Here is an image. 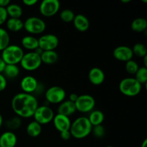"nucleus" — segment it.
Listing matches in <instances>:
<instances>
[{"label":"nucleus","mask_w":147,"mask_h":147,"mask_svg":"<svg viewBox=\"0 0 147 147\" xmlns=\"http://www.w3.org/2000/svg\"><path fill=\"white\" fill-rule=\"evenodd\" d=\"M11 109L17 116L28 119L33 116L34 111L38 107V101L32 94L20 93L12 98Z\"/></svg>","instance_id":"obj_1"},{"label":"nucleus","mask_w":147,"mask_h":147,"mask_svg":"<svg viewBox=\"0 0 147 147\" xmlns=\"http://www.w3.org/2000/svg\"><path fill=\"white\" fill-rule=\"evenodd\" d=\"M92 127L93 126L90 124L88 117L80 116L71 123L69 131L71 136L73 138L76 139H83L91 134Z\"/></svg>","instance_id":"obj_2"},{"label":"nucleus","mask_w":147,"mask_h":147,"mask_svg":"<svg viewBox=\"0 0 147 147\" xmlns=\"http://www.w3.org/2000/svg\"><path fill=\"white\" fill-rule=\"evenodd\" d=\"M24 54V51L20 46L9 45L1 51V58L6 65H17L20 63Z\"/></svg>","instance_id":"obj_3"},{"label":"nucleus","mask_w":147,"mask_h":147,"mask_svg":"<svg viewBox=\"0 0 147 147\" xmlns=\"http://www.w3.org/2000/svg\"><path fill=\"white\" fill-rule=\"evenodd\" d=\"M119 88L123 95L129 97H134L140 93L142 89V85L134 78H126L121 80Z\"/></svg>","instance_id":"obj_4"},{"label":"nucleus","mask_w":147,"mask_h":147,"mask_svg":"<svg viewBox=\"0 0 147 147\" xmlns=\"http://www.w3.org/2000/svg\"><path fill=\"white\" fill-rule=\"evenodd\" d=\"M21 67L27 71H34L40 67L42 64L40 55L34 52H29L24 54L21 62Z\"/></svg>","instance_id":"obj_5"},{"label":"nucleus","mask_w":147,"mask_h":147,"mask_svg":"<svg viewBox=\"0 0 147 147\" xmlns=\"http://www.w3.org/2000/svg\"><path fill=\"white\" fill-rule=\"evenodd\" d=\"M24 29L32 34H40L44 32L46 24L43 20L37 17H28L24 22Z\"/></svg>","instance_id":"obj_6"},{"label":"nucleus","mask_w":147,"mask_h":147,"mask_svg":"<svg viewBox=\"0 0 147 147\" xmlns=\"http://www.w3.org/2000/svg\"><path fill=\"white\" fill-rule=\"evenodd\" d=\"M55 114L53 109L48 106H40L37 108L32 117L39 124L45 125L53 121Z\"/></svg>","instance_id":"obj_7"},{"label":"nucleus","mask_w":147,"mask_h":147,"mask_svg":"<svg viewBox=\"0 0 147 147\" xmlns=\"http://www.w3.org/2000/svg\"><path fill=\"white\" fill-rule=\"evenodd\" d=\"M75 105L76 111H78L80 113H89L93 111L96 106V100L90 95H80L75 102Z\"/></svg>","instance_id":"obj_8"},{"label":"nucleus","mask_w":147,"mask_h":147,"mask_svg":"<svg viewBox=\"0 0 147 147\" xmlns=\"http://www.w3.org/2000/svg\"><path fill=\"white\" fill-rule=\"evenodd\" d=\"M45 99L52 104H58L62 103L66 97V92L63 88L54 86L49 88L45 92Z\"/></svg>","instance_id":"obj_9"},{"label":"nucleus","mask_w":147,"mask_h":147,"mask_svg":"<svg viewBox=\"0 0 147 147\" xmlns=\"http://www.w3.org/2000/svg\"><path fill=\"white\" fill-rule=\"evenodd\" d=\"M60 8L58 0H43L40 4L39 10L43 17H50L57 14Z\"/></svg>","instance_id":"obj_10"},{"label":"nucleus","mask_w":147,"mask_h":147,"mask_svg":"<svg viewBox=\"0 0 147 147\" xmlns=\"http://www.w3.org/2000/svg\"><path fill=\"white\" fill-rule=\"evenodd\" d=\"M39 47L43 51L55 50L59 45V40L53 34H46L40 36L38 38Z\"/></svg>","instance_id":"obj_11"},{"label":"nucleus","mask_w":147,"mask_h":147,"mask_svg":"<svg viewBox=\"0 0 147 147\" xmlns=\"http://www.w3.org/2000/svg\"><path fill=\"white\" fill-rule=\"evenodd\" d=\"M20 88L23 93L32 94L38 89L39 83L37 79L33 76H24L20 82Z\"/></svg>","instance_id":"obj_12"},{"label":"nucleus","mask_w":147,"mask_h":147,"mask_svg":"<svg viewBox=\"0 0 147 147\" xmlns=\"http://www.w3.org/2000/svg\"><path fill=\"white\" fill-rule=\"evenodd\" d=\"M113 55L119 61L127 62L133 58V52L131 47L126 45H121L116 47L113 51Z\"/></svg>","instance_id":"obj_13"},{"label":"nucleus","mask_w":147,"mask_h":147,"mask_svg":"<svg viewBox=\"0 0 147 147\" xmlns=\"http://www.w3.org/2000/svg\"><path fill=\"white\" fill-rule=\"evenodd\" d=\"M53 122L55 128L60 133L65 131H69L70 126H71V121L70 120V118L63 116V115L59 114V113L55 115Z\"/></svg>","instance_id":"obj_14"},{"label":"nucleus","mask_w":147,"mask_h":147,"mask_svg":"<svg viewBox=\"0 0 147 147\" xmlns=\"http://www.w3.org/2000/svg\"><path fill=\"white\" fill-rule=\"evenodd\" d=\"M88 80L94 86H99L104 82L105 74L103 70L97 67H92L88 73Z\"/></svg>","instance_id":"obj_15"},{"label":"nucleus","mask_w":147,"mask_h":147,"mask_svg":"<svg viewBox=\"0 0 147 147\" xmlns=\"http://www.w3.org/2000/svg\"><path fill=\"white\" fill-rule=\"evenodd\" d=\"M17 138L12 131H5L0 136V147H15Z\"/></svg>","instance_id":"obj_16"},{"label":"nucleus","mask_w":147,"mask_h":147,"mask_svg":"<svg viewBox=\"0 0 147 147\" xmlns=\"http://www.w3.org/2000/svg\"><path fill=\"white\" fill-rule=\"evenodd\" d=\"M76 108L75 103L70 100H63L57 108V113L69 117L76 113Z\"/></svg>","instance_id":"obj_17"},{"label":"nucleus","mask_w":147,"mask_h":147,"mask_svg":"<svg viewBox=\"0 0 147 147\" xmlns=\"http://www.w3.org/2000/svg\"><path fill=\"white\" fill-rule=\"evenodd\" d=\"M73 22L75 28L78 31L81 32L87 31L90 27V22H89L88 19L83 14H79L75 16Z\"/></svg>","instance_id":"obj_18"},{"label":"nucleus","mask_w":147,"mask_h":147,"mask_svg":"<svg viewBox=\"0 0 147 147\" xmlns=\"http://www.w3.org/2000/svg\"><path fill=\"white\" fill-rule=\"evenodd\" d=\"M21 44L24 48L32 50V52L34 51L39 47L38 39L32 35H27L22 37Z\"/></svg>","instance_id":"obj_19"},{"label":"nucleus","mask_w":147,"mask_h":147,"mask_svg":"<svg viewBox=\"0 0 147 147\" xmlns=\"http://www.w3.org/2000/svg\"><path fill=\"white\" fill-rule=\"evenodd\" d=\"M58 54L55 50L51 51H43L40 55L42 63L45 65H53L57 63L58 60Z\"/></svg>","instance_id":"obj_20"},{"label":"nucleus","mask_w":147,"mask_h":147,"mask_svg":"<svg viewBox=\"0 0 147 147\" xmlns=\"http://www.w3.org/2000/svg\"><path fill=\"white\" fill-rule=\"evenodd\" d=\"M6 26L9 31L17 32L24 29V22L20 19L9 18L6 22Z\"/></svg>","instance_id":"obj_21"},{"label":"nucleus","mask_w":147,"mask_h":147,"mask_svg":"<svg viewBox=\"0 0 147 147\" xmlns=\"http://www.w3.org/2000/svg\"><path fill=\"white\" fill-rule=\"evenodd\" d=\"M104 114L101 111L94 110L90 112L88 119L92 126H95L101 125L104 121Z\"/></svg>","instance_id":"obj_22"},{"label":"nucleus","mask_w":147,"mask_h":147,"mask_svg":"<svg viewBox=\"0 0 147 147\" xmlns=\"http://www.w3.org/2000/svg\"><path fill=\"white\" fill-rule=\"evenodd\" d=\"M6 10L10 18L20 19L23 13L22 8L17 4H9L6 7Z\"/></svg>","instance_id":"obj_23"},{"label":"nucleus","mask_w":147,"mask_h":147,"mask_svg":"<svg viewBox=\"0 0 147 147\" xmlns=\"http://www.w3.org/2000/svg\"><path fill=\"white\" fill-rule=\"evenodd\" d=\"M132 30L136 32H143L147 29V20L144 18L139 17L132 21L131 24Z\"/></svg>","instance_id":"obj_24"},{"label":"nucleus","mask_w":147,"mask_h":147,"mask_svg":"<svg viewBox=\"0 0 147 147\" xmlns=\"http://www.w3.org/2000/svg\"><path fill=\"white\" fill-rule=\"evenodd\" d=\"M26 131H27V134L30 137H37L40 136L42 132V126L39 124L37 122L32 121L27 125Z\"/></svg>","instance_id":"obj_25"},{"label":"nucleus","mask_w":147,"mask_h":147,"mask_svg":"<svg viewBox=\"0 0 147 147\" xmlns=\"http://www.w3.org/2000/svg\"><path fill=\"white\" fill-rule=\"evenodd\" d=\"M3 73L6 78H15L20 74V68L17 65H6Z\"/></svg>","instance_id":"obj_26"},{"label":"nucleus","mask_w":147,"mask_h":147,"mask_svg":"<svg viewBox=\"0 0 147 147\" xmlns=\"http://www.w3.org/2000/svg\"><path fill=\"white\" fill-rule=\"evenodd\" d=\"M10 45V37L5 29L0 27V51H2Z\"/></svg>","instance_id":"obj_27"},{"label":"nucleus","mask_w":147,"mask_h":147,"mask_svg":"<svg viewBox=\"0 0 147 147\" xmlns=\"http://www.w3.org/2000/svg\"><path fill=\"white\" fill-rule=\"evenodd\" d=\"M134 55H136L139 57H144L147 55L146 47L143 43H136L131 48Z\"/></svg>","instance_id":"obj_28"},{"label":"nucleus","mask_w":147,"mask_h":147,"mask_svg":"<svg viewBox=\"0 0 147 147\" xmlns=\"http://www.w3.org/2000/svg\"><path fill=\"white\" fill-rule=\"evenodd\" d=\"M135 79L140 83L141 85L146 84L147 83V67H139L137 72L135 74Z\"/></svg>","instance_id":"obj_29"},{"label":"nucleus","mask_w":147,"mask_h":147,"mask_svg":"<svg viewBox=\"0 0 147 147\" xmlns=\"http://www.w3.org/2000/svg\"><path fill=\"white\" fill-rule=\"evenodd\" d=\"M75 16H76V14H74V12L72 10L68 9L62 10L60 14V20L65 23H69L73 22V20H74Z\"/></svg>","instance_id":"obj_30"},{"label":"nucleus","mask_w":147,"mask_h":147,"mask_svg":"<svg viewBox=\"0 0 147 147\" xmlns=\"http://www.w3.org/2000/svg\"><path fill=\"white\" fill-rule=\"evenodd\" d=\"M6 125L10 130H17L22 125L21 119L18 116H14L9 119L6 123Z\"/></svg>","instance_id":"obj_31"},{"label":"nucleus","mask_w":147,"mask_h":147,"mask_svg":"<svg viewBox=\"0 0 147 147\" xmlns=\"http://www.w3.org/2000/svg\"><path fill=\"white\" fill-rule=\"evenodd\" d=\"M125 68L126 72L130 75H135L137 72L138 69L139 68V66L138 63L134 60H130L129 61L126 62L125 64Z\"/></svg>","instance_id":"obj_32"},{"label":"nucleus","mask_w":147,"mask_h":147,"mask_svg":"<svg viewBox=\"0 0 147 147\" xmlns=\"http://www.w3.org/2000/svg\"><path fill=\"white\" fill-rule=\"evenodd\" d=\"M91 133L93 136L97 139H102L106 134V130L105 128L101 125H98L92 127Z\"/></svg>","instance_id":"obj_33"},{"label":"nucleus","mask_w":147,"mask_h":147,"mask_svg":"<svg viewBox=\"0 0 147 147\" xmlns=\"http://www.w3.org/2000/svg\"><path fill=\"white\" fill-rule=\"evenodd\" d=\"M7 19H8V15H7L6 8L0 7V26L6 22Z\"/></svg>","instance_id":"obj_34"},{"label":"nucleus","mask_w":147,"mask_h":147,"mask_svg":"<svg viewBox=\"0 0 147 147\" xmlns=\"http://www.w3.org/2000/svg\"><path fill=\"white\" fill-rule=\"evenodd\" d=\"M7 78L4 77L3 74H0V92L5 90V88H7Z\"/></svg>","instance_id":"obj_35"},{"label":"nucleus","mask_w":147,"mask_h":147,"mask_svg":"<svg viewBox=\"0 0 147 147\" xmlns=\"http://www.w3.org/2000/svg\"><path fill=\"white\" fill-rule=\"evenodd\" d=\"M60 137L62 139L65 141H67L71 138V134H70V131H65L60 132Z\"/></svg>","instance_id":"obj_36"},{"label":"nucleus","mask_w":147,"mask_h":147,"mask_svg":"<svg viewBox=\"0 0 147 147\" xmlns=\"http://www.w3.org/2000/svg\"><path fill=\"white\" fill-rule=\"evenodd\" d=\"M23 4L27 7H32L37 3V0H23Z\"/></svg>","instance_id":"obj_37"},{"label":"nucleus","mask_w":147,"mask_h":147,"mask_svg":"<svg viewBox=\"0 0 147 147\" xmlns=\"http://www.w3.org/2000/svg\"><path fill=\"white\" fill-rule=\"evenodd\" d=\"M9 4H11L10 0H0V7L6 8Z\"/></svg>","instance_id":"obj_38"},{"label":"nucleus","mask_w":147,"mask_h":147,"mask_svg":"<svg viewBox=\"0 0 147 147\" xmlns=\"http://www.w3.org/2000/svg\"><path fill=\"white\" fill-rule=\"evenodd\" d=\"M78 98V96L76 93H71V94L69 96V100L75 103V102L77 100Z\"/></svg>","instance_id":"obj_39"},{"label":"nucleus","mask_w":147,"mask_h":147,"mask_svg":"<svg viewBox=\"0 0 147 147\" xmlns=\"http://www.w3.org/2000/svg\"><path fill=\"white\" fill-rule=\"evenodd\" d=\"M5 66H6L5 63H4V60H3L1 58V57H0V74H2Z\"/></svg>","instance_id":"obj_40"},{"label":"nucleus","mask_w":147,"mask_h":147,"mask_svg":"<svg viewBox=\"0 0 147 147\" xmlns=\"http://www.w3.org/2000/svg\"><path fill=\"white\" fill-rule=\"evenodd\" d=\"M141 147H147V139H145L144 140V142H142V145H141Z\"/></svg>","instance_id":"obj_41"},{"label":"nucleus","mask_w":147,"mask_h":147,"mask_svg":"<svg viewBox=\"0 0 147 147\" xmlns=\"http://www.w3.org/2000/svg\"><path fill=\"white\" fill-rule=\"evenodd\" d=\"M144 58V67H147V55L145 56Z\"/></svg>","instance_id":"obj_42"},{"label":"nucleus","mask_w":147,"mask_h":147,"mask_svg":"<svg viewBox=\"0 0 147 147\" xmlns=\"http://www.w3.org/2000/svg\"><path fill=\"white\" fill-rule=\"evenodd\" d=\"M3 124V117H2V115L0 113V128H1V126H2Z\"/></svg>","instance_id":"obj_43"},{"label":"nucleus","mask_w":147,"mask_h":147,"mask_svg":"<svg viewBox=\"0 0 147 147\" xmlns=\"http://www.w3.org/2000/svg\"><path fill=\"white\" fill-rule=\"evenodd\" d=\"M131 0H121V2L123 3H129L130 2Z\"/></svg>","instance_id":"obj_44"},{"label":"nucleus","mask_w":147,"mask_h":147,"mask_svg":"<svg viewBox=\"0 0 147 147\" xmlns=\"http://www.w3.org/2000/svg\"><path fill=\"white\" fill-rule=\"evenodd\" d=\"M106 147H114V146H106Z\"/></svg>","instance_id":"obj_45"}]
</instances>
